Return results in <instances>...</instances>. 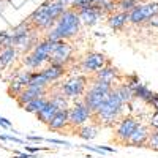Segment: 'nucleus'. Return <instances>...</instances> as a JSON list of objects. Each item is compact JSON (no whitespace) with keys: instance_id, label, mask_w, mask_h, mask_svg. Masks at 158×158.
Masks as SVG:
<instances>
[{"instance_id":"nucleus-39","label":"nucleus","mask_w":158,"mask_h":158,"mask_svg":"<svg viewBox=\"0 0 158 158\" xmlns=\"http://www.w3.org/2000/svg\"><path fill=\"white\" fill-rule=\"evenodd\" d=\"M6 2H8V3H13V2H15V0H6Z\"/></svg>"},{"instance_id":"nucleus-28","label":"nucleus","mask_w":158,"mask_h":158,"mask_svg":"<svg viewBox=\"0 0 158 158\" xmlns=\"http://www.w3.org/2000/svg\"><path fill=\"white\" fill-rule=\"evenodd\" d=\"M136 5H139L136 0H117V8L120 11H125V13L131 11Z\"/></svg>"},{"instance_id":"nucleus-24","label":"nucleus","mask_w":158,"mask_h":158,"mask_svg":"<svg viewBox=\"0 0 158 158\" xmlns=\"http://www.w3.org/2000/svg\"><path fill=\"white\" fill-rule=\"evenodd\" d=\"M51 82L44 77V74L41 71H30V79H29V85H35V87H41L46 89Z\"/></svg>"},{"instance_id":"nucleus-10","label":"nucleus","mask_w":158,"mask_h":158,"mask_svg":"<svg viewBox=\"0 0 158 158\" xmlns=\"http://www.w3.org/2000/svg\"><path fill=\"white\" fill-rule=\"evenodd\" d=\"M71 52H73L71 44L67 43L65 40H59V41L56 43V48L52 49L48 62L54 63V65H65V67H67V63L71 59Z\"/></svg>"},{"instance_id":"nucleus-12","label":"nucleus","mask_w":158,"mask_h":158,"mask_svg":"<svg viewBox=\"0 0 158 158\" xmlns=\"http://www.w3.org/2000/svg\"><path fill=\"white\" fill-rule=\"evenodd\" d=\"M44 95H46V89L35 87V85H27L15 100L19 104V108H24V104H27L29 101H32L35 98H40V97H44Z\"/></svg>"},{"instance_id":"nucleus-29","label":"nucleus","mask_w":158,"mask_h":158,"mask_svg":"<svg viewBox=\"0 0 158 158\" xmlns=\"http://www.w3.org/2000/svg\"><path fill=\"white\" fill-rule=\"evenodd\" d=\"M146 147H150L153 150H158V131H150Z\"/></svg>"},{"instance_id":"nucleus-27","label":"nucleus","mask_w":158,"mask_h":158,"mask_svg":"<svg viewBox=\"0 0 158 158\" xmlns=\"http://www.w3.org/2000/svg\"><path fill=\"white\" fill-rule=\"evenodd\" d=\"M13 57H15V49H13L11 46L5 48L2 52H0V68H5L6 65L13 60Z\"/></svg>"},{"instance_id":"nucleus-4","label":"nucleus","mask_w":158,"mask_h":158,"mask_svg":"<svg viewBox=\"0 0 158 158\" xmlns=\"http://www.w3.org/2000/svg\"><path fill=\"white\" fill-rule=\"evenodd\" d=\"M112 84L109 82H104V81H97V79H94V82H92L90 89L84 92V104L90 109V112H95L100 106L101 103L104 101V98L108 97V94L112 90Z\"/></svg>"},{"instance_id":"nucleus-5","label":"nucleus","mask_w":158,"mask_h":158,"mask_svg":"<svg viewBox=\"0 0 158 158\" xmlns=\"http://www.w3.org/2000/svg\"><path fill=\"white\" fill-rule=\"evenodd\" d=\"M56 43H57V41H51V40H46V38H44L41 43L35 44L33 51H32L30 54L25 57V60H24L25 67H29V68H32V70L40 68L44 62H48L52 49L56 48Z\"/></svg>"},{"instance_id":"nucleus-20","label":"nucleus","mask_w":158,"mask_h":158,"mask_svg":"<svg viewBox=\"0 0 158 158\" xmlns=\"http://www.w3.org/2000/svg\"><path fill=\"white\" fill-rule=\"evenodd\" d=\"M59 109L54 106V104H52L49 100L46 101V104H44V106L41 108V109H40V111H36L35 112V115H36V118H38V120L40 122H41V123H49V120H51V118H52V115H54L56 112H57Z\"/></svg>"},{"instance_id":"nucleus-36","label":"nucleus","mask_w":158,"mask_h":158,"mask_svg":"<svg viewBox=\"0 0 158 158\" xmlns=\"http://www.w3.org/2000/svg\"><path fill=\"white\" fill-rule=\"evenodd\" d=\"M27 139H29V141H33V142H41V141H44V138H41V136H27Z\"/></svg>"},{"instance_id":"nucleus-21","label":"nucleus","mask_w":158,"mask_h":158,"mask_svg":"<svg viewBox=\"0 0 158 158\" xmlns=\"http://www.w3.org/2000/svg\"><path fill=\"white\" fill-rule=\"evenodd\" d=\"M98 127L97 125H94V123H90V125H81V127H77L76 130H74V135H77L79 138H82V139H87V141H90V139H94L97 135H98Z\"/></svg>"},{"instance_id":"nucleus-33","label":"nucleus","mask_w":158,"mask_h":158,"mask_svg":"<svg viewBox=\"0 0 158 158\" xmlns=\"http://www.w3.org/2000/svg\"><path fill=\"white\" fill-rule=\"evenodd\" d=\"M25 150L33 153V152H38V150H46V149H44V147H38V146H36V147H32V146H25Z\"/></svg>"},{"instance_id":"nucleus-16","label":"nucleus","mask_w":158,"mask_h":158,"mask_svg":"<svg viewBox=\"0 0 158 158\" xmlns=\"http://www.w3.org/2000/svg\"><path fill=\"white\" fill-rule=\"evenodd\" d=\"M68 127V109H59L48 123V128L52 131H60Z\"/></svg>"},{"instance_id":"nucleus-2","label":"nucleus","mask_w":158,"mask_h":158,"mask_svg":"<svg viewBox=\"0 0 158 158\" xmlns=\"http://www.w3.org/2000/svg\"><path fill=\"white\" fill-rule=\"evenodd\" d=\"M56 22H57L56 27L46 35V40H51V41L70 40V38L76 36L79 32V25H81V19H79L77 13L71 8L65 10Z\"/></svg>"},{"instance_id":"nucleus-23","label":"nucleus","mask_w":158,"mask_h":158,"mask_svg":"<svg viewBox=\"0 0 158 158\" xmlns=\"http://www.w3.org/2000/svg\"><path fill=\"white\" fill-rule=\"evenodd\" d=\"M114 92L117 94V97L122 100V103H125V104H128L131 100L135 98V95H133V90H131L127 84H120V85L114 87Z\"/></svg>"},{"instance_id":"nucleus-18","label":"nucleus","mask_w":158,"mask_h":158,"mask_svg":"<svg viewBox=\"0 0 158 158\" xmlns=\"http://www.w3.org/2000/svg\"><path fill=\"white\" fill-rule=\"evenodd\" d=\"M127 22H128V13H125V11L112 13V15L108 16V25L114 30H122Z\"/></svg>"},{"instance_id":"nucleus-3","label":"nucleus","mask_w":158,"mask_h":158,"mask_svg":"<svg viewBox=\"0 0 158 158\" xmlns=\"http://www.w3.org/2000/svg\"><path fill=\"white\" fill-rule=\"evenodd\" d=\"M67 8H63L59 2H51V0H48L38 10H35L32 13L27 21L35 29H48L49 25H52L60 18V15Z\"/></svg>"},{"instance_id":"nucleus-25","label":"nucleus","mask_w":158,"mask_h":158,"mask_svg":"<svg viewBox=\"0 0 158 158\" xmlns=\"http://www.w3.org/2000/svg\"><path fill=\"white\" fill-rule=\"evenodd\" d=\"M49 98L44 95V97H40V98H35V100H32V101H29L27 104H24V108L22 109H25L27 112H32V114H35L36 111H40L44 104H46V101H48Z\"/></svg>"},{"instance_id":"nucleus-9","label":"nucleus","mask_w":158,"mask_h":158,"mask_svg":"<svg viewBox=\"0 0 158 158\" xmlns=\"http://www.w3.org/2000/svg\"><path fill=\"white\" fill-rule=\"evenodd\" d=\"M155 15H158V3H139L128 11V21L133 24H144Z\"/></svg>"},{"instance_id":"nucleus-19","label":"nucleus","mask_w":158,"mask_h":158,"mask_svg":"<svg viewBox=\"0 0 158 158\" xmlns=\"http://www.w3.org/2000/svg\"><path fill=\"white\" fill-rule=\"evenodd\" d=\"M65 65H54V63H49V67H46L41 73L44 74V77L48 79L49 82H54L57 81L59 77H62L65 74Z\"/></svg>"},{"instance_id":"nucleus-31","label":"nucleus","mask_w":158,"mask_h":158,"mask_svg":"<svg viewBox=\"0 0 158 158\" xmlns=\"http://www.w3.org/2000/svg\"><path fill=\"white\" fill-rule=\"evenodd\" d=\"M0 127H2V128H11V122L8 120V118L0 115Z\"/></svg>"},{"instance_id":"nucleus-17","label":"nucleus","mask_w":158,"mask_h":158,"mask_svg":"<svg viewBox=\"0 0 158 158\" xmlns=\"http://www.w3.org/2000/svg\"><path fill=\"white\" fill-rule=\"evenodd\" d=\"M94 79L112 84L115 79H118V70H117L115 67H112L111 63H108L106 67H103L100 71H97V73L94 74Z\"/></svg>"},{"instance_id":"nucleus-26","label":"nucleus","mask_w":158,"mask_h":158,"mask_svg":"<svg viewBox=\"0 0 158 158\" xmlns=\"http://www.w3.org/2000/svg\"><path fill=\"white\" fill-rule=\"evenodd\" d=\"M49 101L54 104L57 109H68V98L65 97L62 92H59V94H54V95L49 98Z\"/></svg>"},{"instance_id":"nucleus-38","label":"nucleus","mask_w":158,"mask_h":158,"mask_svg":"<svg viewBox=\"0 0 158 158\" xmlns=\"http://www.w3.org/2000/svg\"><path fill=\"white\" fill-rule=\"evenodd\" d=\"M0 139H5L6 141V135H0Z\"/></svg>"},{"instance_id":"nucleus-30","label":"nucleus","mask_w":158,"mask_h":158,"mask_svg":"<svg viewBox=\"0 0 158 158\" xmlns=\"http://www.w3.org/2000/svg\"><path fill=\"white\" fill-rule=\"evenodd\" d=\"M150 128L152 131H158V111H155L153 115L150 117Z\"/></svg>"},{"instance_id":"nucleus-14","label":"nucleus","mask_w":158,"mask_h":158,"mask_svg":"<svg viewBox=\"0 0 158 158\" xmlns=\"http://www.w3.org/2000/svg\"><path fill=\"white\" fill-rule=\"evenodd\" d=\"M149 135H150V128L139 123V127L133 131V135L130 136L127 146H131V147H146Z\"/></svg>"},{"instance_id":"nucleus-32","label":"nucleus","mask_w":158,"mask_h":158,"mask_svg":"<svg viewBox=\"0 0 158 158\" xmlns=\"http://www.w3.org/2000/svg\"><path fill=\"white\" fill-rule=\"evenodd\" d=\"M149 104H152V106L155 108V111H158V95H156V94L152 97V100H150V103H149Z\"/></svg>"},{"instance_id":"nucleus-35","label":"nucleus","mask_w":158,"mask_h":158,"mask_svg":"<svg viewBox=\"0 0 158 158\" xmlns=\"http://www.w3.org/2000/svg\"><path fill=\"white\" fill-rule=\"evenodd\" d=\"M56 2H59L63 8H68V6H71V2H73V0H56Z\"/></svg>"},{"instance_id":"nucleus-1","label":"nucleus","mask_w":158,"mask_h":158,"mask_svg":"<svg viewBox=\"0 0 158 158\" xmlns=\"http://www.w3.org/2000/svg\"><path fill=\"white\" fill-rule=\"evenodd\" d=\"M123 106H125V103H122V100L117 97V94L114 92V87H112V90L101 103V106L95 112H92L90 120L98 128L100 127L111 128L117 125L118 120L123 117Z\"/></svg>"},{"instance_id":"nucleus-37","label":"nucleus","mask_w":158,"mask_h":158,"mask_svg":"<svg viewBox=\"0 0 158 158\" xmlns=\"http://www.w3.org/2000/svg\"><path fill=\"white\" fill-rule=\"evenodd\" d=\"M13 158H33L32 155H27V153H18L16 156H13Z\"/></svg>"},{"instance_id":"nucleus-8","label":"nucleus","mask_w":158,"mask_h":158,"mask_svg":"<svg viewBox=\"0 0 158 158\" xmlns=\"http://www.w3.org/2000/svg\"><path fill=\"white\" fill-rule=\"evenodd\" d=\"M90 115H92L90 109L84 104L82 100H79L74 103L73 108H68V125L73 130H76L77 127H81L87 120H90Z\"/></svg>"},{"instance_id":"nucleus-7","label":"nucleus","mask_w":158,"mask_h":158,"mask_svg":"<svg viewBox=\"0 0 158 158\" xmlns=\"http://www.w3.org/2000/svg\"><path fill=\"white\" fill-rule=\"evenodd\" d=\"M87 84H89V77L84 74V76H76V77H71L70 81H67L62 87H60V92L67 97V98H74L77 100L79 97L84 95V92L87 89Z\"/></svg>"},{"instance_id":"nucleus-13","label":"nucleus","mask_w":158,"mask_h":158,"mask_svg":"<svg viewBox=\"0 0 158 158\" xmlns=\"http://www.w3.org/2000/svg\"><path fill=\"white\" fill-rule=\"evenodd\" d=\"M29 79H30V71H22L16 74V77L13 79L8 85V95L11 98H16L21 92L29 85Z\"/></svg>"},{"instance_id":"nucleus-11","label":"nucleus","mask_w":158,"mask_h":158,"mask_svg":"<svg viewBox=\"0 0 158 158\" xmlns=\"http://www.w3.org/2000/svg\"><path fill=\"white\" fill-rule=\"evenodd\" d=\"M108 63H111L106 56L101 54V52H90L87 54L81 63V68L84 73H89V74H95L97 71H100L103 67H106Z\"/></svg>"},{"instance_id":"nucleus-34","label":"nucleus","mask_w":158,"mask_h":158,"mask_svg":"<svg viewBox=\"0 0 158 158\" xmlns=\"http://www.w3.org/2000/svg\"><path fill=\"white\" fill-rule=\"evenodd\" d=\"M150 25H153V27H158V15H155V16H152L149 21H147Z\"/></svg>"},{"instance_id":"nucleus-22","label":"nucleus","mask_w":158,"mask_h":158,"mask_svg":"<svg viewBox=\"0 0 158 158\" xmlns=\"http://www.w3.org/2000/svg\"><path fill=\"white\" fill-rule=\"evenodd\" d=\"M131 90H133V95H135V98H139V100H142V101H146L147 104L150 103V100H152V97L155 95V92H152L150 89H147L144 84H136L135 87H131Z\"/></svg>"},{"instance_id":"nucleus-15","label":"nucleus","mask_w":158,"mask_h":158,"mask_svg":"<svg viewBox=\"0 0 158 158\" xmlns=\"http://www.w3.org/2000/svg\"><path fill=\"white\" fill-rule=\"evenodd\" d=\"M77 16L81 19V22L87 24V25H94L98 22V19L103 16V11L100 10V6L97 3H94L90 8L82 10V11H77Z\"/></svg>"},{"instance_id":"nucleus-6","label":"nucleus","mask_w":158,"mask_h":158,"mask_svg":"<svg viewBox=\"0 0 158 158\" xmlns=\"http://www.w3.org/2000/svg\"><path fill=\"white\" fill-rule=\"evenodd\" d=\"M138 127H139V122L136 120L135 117H131V115L122 117L120 120H118V123H117V128H115V133H114L112 141H115L118 144H125V146H127L130 136L133 135V131Z\"/></svg>"}]
</instances>
